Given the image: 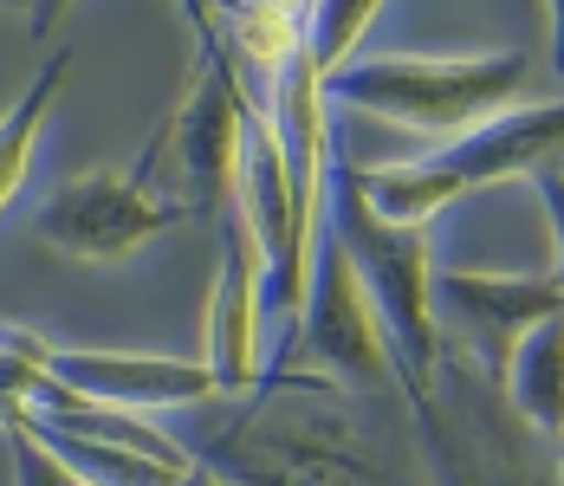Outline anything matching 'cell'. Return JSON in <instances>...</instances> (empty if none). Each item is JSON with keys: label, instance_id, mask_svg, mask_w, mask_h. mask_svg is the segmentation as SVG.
Returning a JSON list of instances; mask_svg holds the SVG:
<instances>
[{"label": "cell", "instance_id": "cell-1", "mask_svg": "<svg viewBox=\"0 0 564 486\" xmlns=\"http://www.w3.org/2000/svg\"><path fill=\"white\" fill-rule=\"evenodd\" d=\"M234 486H435L415 422L402 434L390 396L318 370H280L202 434V454Z\"/></svg>", "mask_w": 564, "mask_h": 486}, {"label": "cell", "instance_id": "cell-2", "mask_svg": "<svg viewBox=\"0 0 564 486\" xmlns=\"http://www.w3.org/2000/svg\"><path fill=\"white\" fill-rule=\"evenodd\" d=\"M409 422L435 486H564L558 441L512 409L500 370L460 350L442 357L422 396H409Z\"/></svg>", "mask_w": 564, "mask_h": 486}, {"label": "cell", "instance_id": "cell-3", "mask_svg": "<svg viewBox=\"0 0 564 486\" xmlns=\"http://www.w3.org/2000/svg\"><path fill=\"white\" fill-rule=\"evenodd\" d=\"M532 78L525 53H460V58H422V53H390V58H350L338 78H325V98L344 110H364L390 130L429 137L435 150L507 117Z\"/></svg>", "mask_w": 564, "mask_h": 486}, {"label": "cell", "instance_id": "cell-4", "mask_svg": "<svg viewBox=\"0 0 564 486\" xmlns=\"http://www.w3.org/2000/svg\"><path fill=\"white\" fill-rule=\"evenodd\" d=\"M325 215L344 234L350 260H357L364 285H370V305L383 318V337H390V357H395V382H402V402H409V396H422L435 382L442 357H448V337H442V318H435L429 234L377 215V202L364 188V169L350 156L332 162V202H325Z\"/></svg>", "mask_w": 564, "mask_h": 486}, {"label": "cell", "instance_id": "cell-5", "mask_svg": "<svg viewBox=\"0 0 564 486\" xmlns=\"http://www.w3.org/2000/svg\"><path fill=\"white\" fill-rule=\"evenodd\" d=\"M558 156L564 98H545V105H512L507 117H494V123H480V130H467L415 162H377V169H364V188H370L377 215L402 220V227H429L454 202L500 188V182H532Z\"/></svg>", "mask_w": 564, "mask_h": 486}, {"label": "cell", "instance_id": "cell-6", "mask_svg": "<svg viewBox=\"0 0 564 486\" xmlns=\"http://www.w3.org/2000/svg\"><path fill=\"white\" fill-rule=\"evenodd\" d=\"M280 370H318V377H338L350 389H370V396H390L395 382V357L383 318L370 305V285L350 260L344 234L325 215L318 234V272H312V299H305V331L285 344Z\"/></svg>", "mask_w": 564, "mask_h": 486}, {"label": "cell", "instance_id": "cell-7", "mask_svg": "<svg viewBox=\"0 0 564 486\" xmlns=\"http://www.w3.org/2000/svg\"><path fill=\"white\" fill-rule=\"evenodd\" d=\"M175 208L163 195H150L137 175H123V169H91V175H72L65 188H53L46 202H40V240L58 247L65 260H91V267H105V260H123V253H137L143 240H156V234H170L175 227Z\"/></svg>", "mask_w": 564, "mask_h": 486}, {"label": "cell", "instance_id": "cell-8", "mask_svg": "<svg viewBox=\"0 0 564 486\" xmlns=\"http://www.w3.org/2000/svg\"><path fill=\"white\" fill-rule=\"evenodd\" d=\"M435 318L448 350L507 377L512 350L545 318H564V285L532 272H435Z\"/></svg>", "mask_w": 564, "mask_h": 486}, {"label": "cell", "instance_id": "cell-9", "mask_svg": "<svg viewBox=\"0 0 564 486\" xmlns=\"http://www.w3.org/2000/svg\"><path fill=\"white\" fill-rule=\"evenodd\" d=\"M260 318L267 312V253L240 215L221 220V272L208 292V370L221 377L227 402H247L267 370H260Z\"/></svg>", "mask_w": 564, "mask_h": 486}, {"label": "cell", "instance_id": "cell-10", "mask_svg": "<svg viewBox=\"0 0 564 486\" xmlns=\"http://www.w3.org/2000/svg\"><path fill=\"white\" fill-rule=\"evenodd\" d=\"M65 389L91 396V402H117V409H202L221 396V377L208 370V357H143V350H72L53 344V364H46Z\"/></svg>", "mask_w": 564, "mask_h": 486}, {"label": "cell", "instance_id": "cell-11", "mask_svg": "<svg viewBox=\"0 0 564 486\" xmlns=\"http://www.w3.org/2000/svg\"><path fill=\"white\" fill-rule=\"evenodd\" d=\"M507 396L545 441H564V318H545L512 350Z\"/></svg>", "mask_w": 564, "mask_h": 486}, {"label": "cell", "instance_id": "cell-12", "mask_svg": "<svg viewBox=\"0 0 564 486\" xmlns=\"http://www.w3.org/2000/svg\"><path fill=\"white\" fill-rule=\"evenodd\" d=\"M26 409V402H20ZM33 415V429L46 447H58L78 474L91 486H175L188 467H170V461H156V454H137V447H123V441H98V434H78L65 429V422H46L40 409H26Z\"/></svg>", "mask_w": 564, "mask_h": 486}, {"label": "cell", "instance_id": "cell-13", "mask_svg": "<svg viewBox=\"0 0 564 486\" xmlns=\"http://www.w3.org/2000/svg\"><path fill=\"white\" fill-rule=\"evenodd\" d=\"M65 78H72V46H58V53L40 65L33 91L7 110V137H0V202H13V195L26 188V162H33V143H40V130H46V117H53Z\"/></svg>", "mask_w": 564, "mask_h": 486}, {"label": "cell", "instance_id": "cell-14", "mask_svg": "<svg viewBox=\"0 0 564 486\" xmlns=\"http://www.w3.org/2000/svg\"><path fill=\"white\" fill-rule=\"evenodd\" d=\"M377 7L383 0H312V13H305V53L318 58L325 78H338L344 65H350V53L364 46V33L377 20Z\"/></svg>", "mask_w": 564, "mask_h": 486}, {"label": "cell", "instance_id": "cell-15", "mask_svg": "<svg viewBox=\"0 0 564 486\" xmlns=\"http://www.w3.org/2000/svg\"><path fill=\"white\" fill-rule=\"evenodd\" d=\"M7 467H13V486H91L58 447L40 441L33 415L20 402H7Z\"/></svg>", "mask_w": 564, "mask_h": 486}, {"label": "cell", "instance_id": "cell-16", "mask_svg": "<svg viewBox=\"0 0 564 486\" xmlns=\"http://www.w3.org/2000/svg\"><path fill=\"white\" fill-rule=\"evenodd\" d=\"M532 195H539V208H545V220H552V260H558V279L564 285V169L558 162H545L539 175H532Z\"/></svg>", "mask_w": 564, "mask_h": 486}, {"label": "cell", "instance_id": "cell-17", "mask_svg": "<svg viewBox=\"0 0 564 486\" xmlns=\"http://www.w3.org/2000/svg\"><path fill=\"white\" fill-rule=\"evenodd\" d=\"M545 20H552V65L564 78V0H545Z\"/></svg>", "mask_w": 564, "mask_h": 486}, {"label": "cell", "instance_id": "cell-18", "mask_svg": "<svg viewBox=\"0 0 564 486\" xmlns=\"http://www.w3.org/2000/svg\"><path fill=\"white\" fill-rule=\"evenodd\" d=\"M175 486H234V480H227V474H215L208 461H195V467H188V474H182Z\"/></svg>", "mask_w": 564, "mask_h": 486}, {"label": "cell", "instance_id": "cell-19", "mask_svg": "<svg viewBox=\"0 0 564 486\" xmlns=\"http://www.w3.org/2000/svg\"><path fill=\"white\" fill-rule=\"evenodd\" d=\"M7 7H13V13H40V0H7Z\"/></svg>", "mask_w": 564, "mask_h": 486}, {"label": "cell", "instance_id": "cell-20", "mask_svg": "<svg viewBox=\"0 0 564 486\" xmlns=\"http://www.w3.org/2000/svg\"><path fill=\"white\" fill-rule=\"evenodd\" d=\"M558 467H564V441H558Z\"/></svg>", "mask_w": 564, "mask_h": 486}]
</instances>
